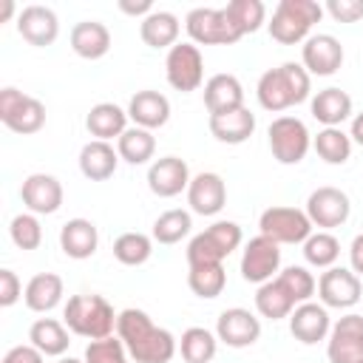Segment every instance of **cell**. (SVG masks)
I'll use <instances>...</instances> for the list:
<instances>
[{
	"label": "cell",
	"instance_id": "e575fe53",
	"mask_svg": "<svg viewBox=\"0 0 363 363\" xmlns=\"http://www.w3.org/2000/svg\"><path fill=\"white\" fill-rule=\"evenodd\" d=\"M179 352H182L184 363H210L218 352V337H216V332H210L204 326H190L182 332Z\"/></svg>",
	"mask_w": 363,
	"mask_h": 363
},
{
	"label": "cell",
	"instance_id": "5b68a950",
	"mask_svg": "<svg viewBox=\"0 0 363 363\" xmlns=\"http://www.w3.org/2000/svg\"><path fill=\"white\" fill-rule=\"evenodd\" d=\"M244 241V233L235 221H213L196 233L187 244V267L193 264H221Z\"/></svg>",
	"mask_w": 363,
	"mask_h": 363
},
{
	"label": "cell",
	"instance_id": "db71d44e",
	"mask_svg": "<svg viewBox=\"0 0 363 363\" xmlns=\"http://www.w3.org/2000/svg\"><path fill=\"white\" fill-rule=\"evenodd\" d=\"M357 363H363V360H357Z\"/></svg>",
	"mask_w": 363,
	"mask_h": 363
},
{
	"label": "cell",
	"instance_id": "4fadbf2b",
	"mask_svg": "<svg viewBox=\"0 0 363 363\" xmlns=\"http://www.w3.org/2000/svg\"><path fill=\"white\" fill-rule=\"evenodd\" d=\"M329 363H357L363 360V315L346 312L337 318L326 337Z\"/></svg>",
	"mask_w": 363,
	"mask_h": 363
},
{
	"label": "cell",
	"instance_id": "f1b7e54d",
	"mask_svg": "<svg viewBox=\"0 0 363 363\" xmlns=\"http://www.w3.org/2000/svg\"><path fill=\"white\" fill-rule=\"evenodd\" d=\"M85 128L99 142L119 139L128 130V111L119 108L116 102H96L85 116Z\"/></svg>",
	"mask_w": 363,
	"mask_h": 363
},
{
	"label": "cell",
	"instance_id": "74e56055",
	"mask_svg": "<svg viewBox=\"0 0 363 363\" xmlns=\"http://www.w3.org/2000/svg\"><path fill=\"white\" fill-rule=\"evenodd\" d=\"M193 230V216L187 210H164L156 221H153V230H150V238L159 241V244H179L182 238H187Z\"/></svg>",
	"mask_w": 363,
	"mask_h": 363
},
{
	"label": "cell",
	"instance_id": "ba28073f",
	"mask_svg": "<svg viewBox=\"0 0 363 363\" xmlns=\"http://www.w3.org/2000/svg\"><path fill=\"white\" fill-rule=\"evenodd\" d=\"M0 122L20 136H31L45 125V105L9 85L0 91Z\"/></svg>",
	"mask_w": 363,
	"mask_h": 363
},
{
	"label": "cell",
	"instance_id": "b9f144b4",
	"mask_svg": "<svg viewBox=\"0 0 363 363\" xmlns=\"http://www.w3.org/2000/svg\"><path fill=\"white\" fill-rule=\"evenodd\" d=\"M9 235L14 241V247L20 250H37L43 244V227H40V218L34 213H20L11 218L9 224Z\"/></svg>",
	"mask_w": 363,
	"mask_h": 363
},
{
	"label": "cell",
	"instance_id": "8992f818",
	"mask_svg": "<svg viewBox=\"0 0 363 363\" xmlns=\"http://www.w3.org/2000/svg\"><path fill=\"white\" fill-rule=\"evenodd\" d=\"M267 136H269L272 159L281 164H301L312 147V133H309L306 122L298 116H289V113L272 119L267 128Z\"/></svg>",
	"mask_w": 363,
	"mask_h": 363
},
{
	"label": "cell",
	"instance_id": "7402d4cb",
	"mask_svg": "<svg viewBox=\"0 0 363 363\" xmlns=\"http://www.w3.org/2000/svg\"><path fill=\"white\" fill-rule=\"evenodd\" d=\"M128 119L136 125V128H145V130H156V128H164L167 119H170V99L159 91H136L128 102Z\"/></svg>",
	"mask_w": 363,
	"mask_h": 363
},
{
	"label": "cell",
	"instance_id": "44dd1931",
	"mask_svg": "<svg viewBox=\"0 0 363 363\" xmlns=\"http://www.w3.org/2000/svg\"><path fill=\"white\" fill-rule=\"evenodd\" d=\"M17 31H20V37L28 45H37V48L51 45L57 40V34H60L57 11L48 9V6L31 3V6L20 9V14H17Z\"/></svg>",
	"mask_w": 363,
	"mask_h": 363
},
{
	"label": "cell",
	"instance_id": "83f0119b",
	"mask_svg": "<svg viewBox=\"0 0 363 363\" xmlns=\"http://www.w3.org/2000/svg\"><path fill=\"white\" fill-rule=\"evenodd\" d=\"M309 111L312 116L323 125V128H340L349 116H352V96L343 88H323L309 99Z\"/></svg>",
	"mask_w": 363,
	"mask_h": 363
},
{
	"label": "cell",
	"instance_id": "2e32d148",
	"mask_svg": "<svg viewBox=\"0 0 363 363\" xmlns=\"http://www.w3.org/2000/svg\"><path fill=\"white\" fill-rule=\"evenodd\" d=\"M301 65L309 77H332L343 65V45L335 34H309L301 48Z\"/></svg>",
	"mask_w": 363,
	"mask_h": 363
},
{
	"label": "cell",
	"instance_id": "8fae6325",
	"mask_svg": "<svg viewBox=\"0 0 363 363\" xmlns=\"http://www.w3.org/2000/svg\"><path fill=\"white\" fill-rule=\"evenodd\" d=\"M281 272V244L267 235H255L247 241L241 252V278L247 284H267Z\"/></svg>",
	"mask_w": 363,
	"mask_h": 363
},
{
	"label": "cell",
	"instance_id": "d6986e66",
	"mask_svg": "<svg viewBox=\"0 0 363 363\" xmlns=\"http://www.w3.org/2000/svg\"><path fill=\"white\" fill-rule=\"evenodd\" d=\"M187 204L190 213L196 216H216L224 210L227 204V184L218 173L213 170H201L190 179L187 184Z\"/></svg>",
	"mask_w": 363,
	"mask_h": 363
},
{
	"label": "cell",
	"instance_id": "9a60e30c",
	"mask_svg": "<svg viewBox=\"0 0 363 363\" xmlns=\"http://www.w3.org/2000/svg\"><path fill=\"white\" fill-rule=\"evenodd\" d=\"M216 337H218V343H224L230 349H247V346L258 343L261 320L244 306H230L216 320Z\"/></svg>",
	"mask_w": 363,
	"mask_h": 363
},
{
	"label": "cell",
	"instance_id": "cb8c5ba5",
	"mask_svg": "<svg viewBox=\"0 0 363 363\" xmlns=\"http://www.w3.org/2000/svg\"><path fill=\"white\" fill-rule=\"evenodd\" d=\"M99 247V233H96V224L88 221V218H68L62 227H60V250L74 258V261H85L96 252Z\"/></svg>",
	"mask_w": 363,
	"mask_h": 363
},
{
	"label": "cell",
	"instance_id": "d6a6232c",
	"mask_svg": "<svg viewBox=\"0 0 363 363\" xmlns=\"http://www.w3.org/2000/svg\"><path fill=\"white\" fill-rule=\"evenodd\" d=\"M295 306H298V301L292 298V292L284 286V281L278 275L255 289V309L261 318L281 320V318H289Z\"/></svg>",
	"mask_w": 363,
	"mask_h": 363
},
{
	"label": "cell",
	"instance_id": "c3c4849f",
	"mask_svg": "<svg viewBox=\"0 0 363 363\" xmlns=\"http://www.w3.org/2000/svg\"><path fill=\"white\" fill-rule=\"evenodd\" d=\"M349 269L357 278H363V233H357L349 244Z\"/></svg>",
	"mask_w": 363,
	"mask_h": 363
},
{
	"label": "cell",
	"instance_id": "277c9868",
	"mask_svg": "<svg viewBox=\"0 0 363 363\" xmlns=\"http://www.w3.org/2000/svg\"><path fill=\"white\" fill-rule=\"evenodd\" d=\"M323 17V6L315 0H281L272 11V20L267 23L269 37L281 45L306 43L312 26Z\"/></svg>",
	"mask_w": 363,
	"mask_h": 363
},
{
	"label": "cell",
	"instance_id": "f35d334b",
	"mask_svg": "<svg viewBox=\"0 0 363 363\" xmlns=\"http://www.w3.org/2000/svg\"><path fill=\"white\" fill-rule=\"evenodd\" d=\"M153 255V238L145 233H122L113 241V258L125 267H142Z\"/></svg>",
	"mask_w": 363,
	"mask_h": 363
},
{
	"label": "cell",
	"instance_id": "5bb4252c",
	"mask_svg": "<svg viewBox=\"0 0 363 363\" xmlns=\"http://www.w3.org/2000/svg\"><path fill=\"white\" fill-rule=\"evenodd\" d=\"M363 295V281L349 267H329L318 278V298L326 309H352Z\"/></svg>",
	"mask_w": 363,
	"mask_h": 363
},
{
	"label": "cell",
	"instance_id": "e0dca14e",
	"mask_svg": "<svg viewBox=\"0 0 363 363\" xmlns=\"http://www.w3.org/2000/svg\"><path fill=\"white\" fill-rule=\"evenodd\" d=\"M62 196H65L62 184L51 173H31L23 179V187H20V199L28 207V213H34V216L57 213L62 207Z\"/></svg>",
	"mask_w": 363,
	"mask_h": 363
},
{
	"label": "cell",
	"instance_id": "ee69618b",
	"mask_svg": "<svg viewBox=\"0 0 363 363\" xmlns=\"http://www.w3.org/2000/svg\"><path fill=\"white\" fill-rule=\"evenodd\" d=\"M85 363H130V354L125 349V343L119 337H102V340H91L85 346Z\"/></svg>",
	"mask_w": 363,
	"mask_h": 363
},
{
	"label": "cell",
	"instance_id": "484cf974",
	"mask_svg": "<svg viewBox=\"0 0 363 363\" xmlns=\"http://www.w3.org/2000/svg\"><path fill=\"white\" fill-rule=\"evenodd\" d=\"M71 48L82 60H102L111 51V31L99 20H79L71 28Z\"/></svg>",
	"mask_w": 363,
	"mask_h": 363
},
{
	"label": "cell",
	"instance_id": "6da1fadb",
	"mask_svg": "<svg viewBox=\"0 0 363 363\" xmlns=\"http://www.w3.org/2000/svg\"><path fill=\"white\" fill-rule=\"evenodd\" d=\"M116 337L125 343L130 360L136 363H170L179 349V340L167 329L156 326L150 315L136 306H128L119 312Z\"/></svg>",
	"mask_w": 363,
	"mask_h": 363
},
{
	"label": "cell",
	"instance_id": "ab89813d",
	"mask_svg": "<svg viewBox=\"0 0 363 363\" xmlns=\"http://www.w3.org/2000/svg\"><path fill=\"white\" fill-rule=\"evenodd\" d=\"M303 258H306V264H312L318 269H329L340 258V241L332 233L318 230L303 241Z\"/></svg>",
	"mask_w": 363,
	"mask_h": 363
},
{
	"label": "cell",
	"instance_id": "f5cc1de1",
	"mask_svg": "<svg viewBox=\"0 0 363 363\" xmlns=\"http://www.w3.org/2000/svg\"><path fill=\"white\" fill-rule=\"evenodd\" d=\"M57 363H85V360H77V357H60Z\"/></svg>",
	"mask_w": 363,
	"mask_h": 363
},
{
	"label": "cell",
	"instance_id": "4316f807",
	"mask_svg": "<svg viewBox=\"0 0 363 363\" xmlns=\"http://www.w3.org/2000/svg\"><path fill=\"white\" fill-rule=\"evenodd\" d=\"M62 295H65V284H62V278L57 272H37L23 289L26 306L31 312H40V315L57 309L62 303Z\"/></svg>",
	"mask_w": 363,
	"mask_h": 363
},
{
	"label": "cell",
	"instance_id": "7c38bea8",
	"mask_svg": "<svg viewBox=\"0 0 363 363\" xmlns=\"http://www.w3.org/2000/svg\"><path fill=\"white\" fill-rule=\"evenodd\" d=\"M306 216L312 221V227H320V230H335V227H343L352 216V201L349 196L340 190V187H332V184H323L318 190L309 193L306 199Z\"/></svg>",
	"mask_w": 363,
	"mask_h": 363
},
{
	"label": "cell",
	"instance_id": "ffe728a7",
	"mask_svg": "<svg viewBox=\"0 0 363 363\" xmlns=\"http://www.w3.org/2000/svg\"><path fill=\"white\" fill-rule=\"evenodd\" d=\"M329 329H332V318H329V309L323 303L306 301V303H298L289 315V332L303 346H315V343L326 340Z\"/></svg>",
	"mask_w": 363,
	"mask_h": 363
},
{
	"label": "cell",
	"instance_id": "60d3db41",
	"mask_svg": "<svg viewBox=\"0 0 363 363\" xmlns=\"http://www.w3.org/2000/svg\"><path fill=\"white\" fill-rule=\"evenodd\" d=\"M224 9L230 14V20L235 23V28L241 31V37L258 31L267 20V6L261 0H230Z\"/></svg>",
	"mask_w": 363,
	"mask_h": 363
},
{
	"label": "cell",
	"instance_id": "1f68e13d",
	"mask_svg": "<svg viewBox=\"0 0 363 363\" xmlns=\"http://www.w3.org/2000/svg\"><path fill=\"white\" fill-rule=\"evenodd\" d=\"M210 133H213L221 145H244V142L255 133V113L244 105V108H238V111L210 116Z\"/></svg>",
	"mask_w": 363,
	"mask_h": 363
},
{
	"label": "cell",
	"instance_id": "f6af8a7d",
	"mask_svg": "<svg viewBox=\"0 0 363 363\" xmlns=\"http://www.w3.org/2000/svg\"><path fill=\"white\" fill-rule=\"evenodd\" d=\"M323 11L332 14L337 23H357L363 20V0H329Z\"/></svg>",
	"mask_w": 363,
	"mask_h": 363
},
{
	"label": "cell",
	"instance_id": "d4e9b609",
	"mask_svg": "<svg viewBox=\"0 0 363 363\" xmlns=\"http://www.w3.org/2000/svg\"><path fill=\"white\" fill-rule=\"evenodd\" d=\"M116 164H119V153L111 142L91 139L79 150V173L88 182H108L116 173Z\"/></svg>",
	"mask_w": 363,
	"mask_h": 363
},
{
	"label": "cell",
	"instance_id": "681fc988",
	"mask_svg": "<svg viewBox=\"0 0 363 363\" xmlns=\"http://www.w3.org/2000/svg\"><path fill=\"white\" fill-rule=\"evenodd\" d=\"M119 9H122L125 14H130V17H142V20H145L150 11H156L150 0H136V3H133V0H119Z\"/></svg>",
	"mask_w": 363,
	"mask_h": 363
},
{
	"label": "cell",
	"instance_id": "9c48e42d",
	"mask_svg": "<svg viewBox=\"0 0 363 363\" xmlns=\"http://www.w3.org/2000/svg\"><path fill=\"white\" fill-rule=\"evenodd\" d=\"M258 230H261V235L272 238L275 244H303L312 235V221H309L306 210L275 204L261 213Z\"/></svg>",
	"mask_w": 363,
	"mask_h": 363
},
{
	"label": "cell",
	"instance_id": "d590c367",
	"mask_svg": "<svg viewBox=\"0 0 363 363\" xmlns=\"http://www.w3.org/2000/svg\"><path fill=\"white\" fill-rule=\"evenodd\" d=\"M352 136L340 128H320L318 136H312V147L326 164H346L352 156Z\"/></svg>",
	"mask_w": 363,
	"mask_h": 363
},
{
	"label": "cell",
	"instance_id": "30bf717a",
	"mask_svg": "<svg viewBox=\"0 0 363 363\" xmlns=\"http://www.w3.org/2000/svg\"><path fill=\"white\" fill-rule=\"evenodd\" d=\"M164 77L170 88L190 94L204 82V57L196 43H176L164 57Z\"/></svg>",
	"mask_w": 363,
	"mask_h": 363
},
{
	"label": "cell",
	"instance_id": "7dc6e473",
	"mask_svg": "<svg viewBox=\"0 0 363 363\" xmlns=\"http://www.w3.org/2000/svg\"><path fill=\"white\" fill-rule=\"evenodd\" d=\"M45 354L40 349H34L31 343H20V346H11L0 363H43Z\"/></svg>",
	"mask_w": 363,
	"mask_h": 363
},
{
	"label": "cell",
	"instance_id": "7a4b0ae2",
	"mask_svg": "<svg viewBox=\"0 0 363 363\" xmlns=\"http://www.w3.org/2000/svg\"><path fill=\"white\" fill-rule=\"evenodd\" d=\"M312 94V77L301 62H281L278 68H269L258 77L255 96L264 111L281 113L292 105L306 102Z\"/></svg>",
	"mask_w": 363,
	"mask_h": 363
},
{
	"label": "cell",
	"instance_id": "f546056e",
	"mask_svg": "<svg viewBox=\"0 0 363 363\" xmlns=\"http://www.w3.org/2000/svg\"><path fill=\"white\" fill-rule=\"evenodd\" d=\"M28 343L45 357H62L71 346V329L57 318H37L28 329Z\"/></svg>",
	"mask_w": 363,
	"mask_h": 363
},
{
	"label": "cell",
	"instance_id": "ac0fdd59",
	"mask_svg": "<svg viewBox=\"0 0 363 363\" xmlns=\"http://www.w3.org/2000/svg\"><path fill=\"white\" fill-rule=\"evenodd\" d=\"M190 179H193L190 176V167L179 156H162V159L150 162V167H147V187L159 199H173L182 190L187 193Z\"/></svg>",
	"mask_w": 363,
	"mask_h": 363
},
{
	"label": "cell",
	"instance_id": "8d00e7d4",
	"mask_svg": "<svg viewBox=\"0 0 363 363\" xmlns=\"http://www.w3.org/2000/svg\"><path fill=\"white\" fill-rule=\"evenodd\" d=\"M187 286L193 295L204 298V301H213L224 292L227 286V272L221 264H193L190 272H187Z\"/></svg>",
	"mask_w": 363,
	"mask_h": 363
},
{
	"label": "cell",
	"instance_id": "f907efd6",
	"mask_svg": "<svg viewBox=\"0 0 363 363\" xmlns=\"http://www.w3.org/2000/svg\"><path fill=\"white\" fill-rule=\"evenodd\" d=\"M349 136H352V142H354V145H360V147H363V111L352 116V128H349Z\"/></svg>",
	"mask_w": 363,
	"mask_h": 363
},
{
	"label": "cell",
	"instance_id": "3957f363",
	"mask_svg": "<svg viewBox=\"0 0 363 363\" xmlns=\"http://www.w3.org/2000/svg\"><path fill=\"white\" fill-rule=\"evenodd\" d=\"M116 312L102 295H71L62 306V323L71 329V335L88 337V340H102L111 337L116 329Z\"/></svg>",
	"mask_w": 363,
	"mask_h": 363
},
{
	"label": "cell",
	"instance_id": "4dcf8cb0",
	"mask_svg": "<svg viewBox=\"0 0 363 363\" xmlns=\"http://www.w3.org/2000/svg\"><path fill=\"white\" fill-rule=\"evenodd\" d=\"M179 31H182V23H179V17L173 14V11H164V9H156V11H150L142 23H139V37H142V43L145 45H150V48H173L176 43H179Z\"/></svg>",
	"mask_w": 363,
	"mask_h": 363
},
{
	"label": "cell",
	"instance_id": "bcb514c9",
	"mask_svg": "<svg viewBox=\"0 0 363 363\" xmlns=\"http://www.w3.org/2000/svg\"><path fill=\"white\" fill-rule=\"evenodd\" d=\"M23 295V284L14 269H0V306H14Z\"/></svg>",
	"mask_w": 363,
	"mask_h": 363
},
{
	"label": "cell",
	"instance_id": "603a6c76",
	"mask_svg": "<svg viewBox=\"0 0 363 363\" xmlns=\"http://www.w3.org/2000/svg\"><path fill=\"white\" fill-rule=\"evenodd\" d=\"M204 105L210 116L244 108V85L235 74H213L204 82Z\"/></svg>",
	"mask_w": 363,
	"mask_h": 363
},
{
	"label": "cell",
	"instance_id": "836d02e7",
	"mask_svg": "<svg viewBox=\"0 0 363 363\" xmlns=\"http://www.w3.org/2000/svg\"><path fill=\"white\" fill-rule=\"evenodd\" d=\"M116 153L122 162L128 164H147L156 153V136L153 130H145V128H128L119 139H116Z\"/></svg>",
	"mask_w": 363,
	"mask_h": 363
},
{
	"label": "cell",
	"instance_id": "816d5d0a",
	"mask_svg": "<svg viewBox=\"0 0 363 363\" xmlns=\"http://www.w3.org/2000/svg\"><path fill=\"white\" fill-rule=\"evenodd\" d=\"M14 14H20L17 6H14V0H0V23H9Z\"/></svg>",
	"mask_w": 363,
	"mask_h": 363
},
{
	"label": "cell",
	"instance_id": "7bdbcfd3",
	"mask_svg": "<svg viewBox=\"0 0 363 363\" xmlns=\"http://www.w3.org/2000/svg\"><path fill=\"white\" fill-rule=\"evenodd\" d=\"M278 278L284 281V286L292 292V298H295L298 303L312 301V295L318 292V281H315V275H312L306 267H295V264H292V267L281 269Z\"/></svg>",
	"mask_w": 363,
	"mask_h": 363
},
{
	"label": "cell",
	"instance_id": "52a82bcc",
	"mask_svg": "<svg viewBox=\"0 0 363 363\" xmlns=\"http://www.w3.org/2000/svg\"><path fill=\"white\" fill-rule=\"evenodd\" d=\"M184 28L190 34V43L196 45H233L241 40V31L230 20L227 9H190L184 17Z\"/></svg>",
	"mask_w": 363,
	"mask_h": 363
}]
</instances>
